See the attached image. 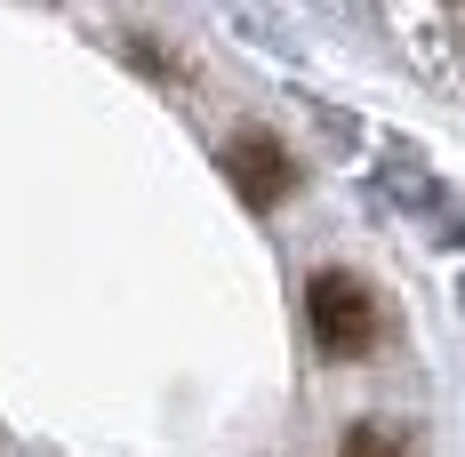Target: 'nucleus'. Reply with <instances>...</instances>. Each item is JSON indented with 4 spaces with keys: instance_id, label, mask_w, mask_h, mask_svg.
<instances>
[{
    "instance_id": "obj_3",
    "label": "nucleus",
    "mask_w": 465,
    "mask_h": 457,
    "mask_svg": "<svg viewBox=\"0 0 465 457\" xmlns=\"http://www.w3.org/2000/svg\"><path fill=\"white\" fill-rule=\"evenodd\" d=\"M337 457H401V442H393L385 425H353V433H345V450H337Z\"/></svg>"
},
{
    "instance_id": "obj_1",
    "label": "nucleus",
    "mask_w": 465,
    "mask_h": 457,
    "mask_svg": "<svg viewBox=\"0 0 465 457\" xmlns=\"http://www.w3.org/2000/svg\"><path fill=\"white\" fill-rule=\"evenodd\" d=\"M305 321H313V345L329 362H353L377 345V297L361 289L353 273H313L305 289Z\"/></svg>"
},
{
    "instance_id": "obj_2",
    "label": "nucleus",
    "mask_w": 465,
    "mask_h": 457,
    "mask_svg": "<svg viewBox=\"0 0 465 457\" xmlns=\"http://www.w3.org/2000/svg\"><path fill=\"white\" fill-rule=\"evenodd\" d=\"M225 177H232V193H241L249 209H273L281 193L297 184V161L281 153L273 129H241V137L225 144Z\"/></svg>"
}]
</instances>
